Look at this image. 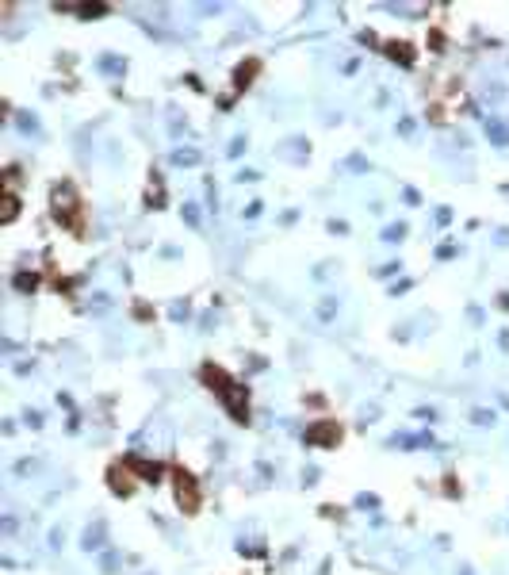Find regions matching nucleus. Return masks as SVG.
Returning a JSON list of instances; mask_svg holds the SVG:
<instances>
[{
    "label": "nucleus",
    "instance_id": "1",
    "mask_svg": "<svg viewBox=\"0 0 509 575\" xmlns=\"http://www.w3.org/2000/svg\"><path fill=\"white\" fill-rule=\"evenodd\" d=\"M203 376H207V384H218V399L226 403V407H230V414L238 418V422H249V407H245V399H241V387L234 384L230 376H226L222 368H211V364H207L203 368Z\"/></svg>",
    "mask_w": 509,
    "mask_h": 575
},
{
    "label": "nucleus",
    "instance_id": "2",
    "mask_svg": "<svg viewBox=\"0 0 509 575\" xmlns=\"http://www.w3.org/2000/svg\"><path fill=\"white\" fill-rule=\"evenodd\" d=\"M176 503L188 510V514L199 506V487H196V480H192L188 472H176Z\"/></svg>",
    "mask_w": 509,
    "mask_h": 575
},
{
    "label": "nucleus",
    "instance_id": "3",
    "mask_svg": "<svg viewBox=\"0 0 509 575\" xmlns=\"http://www.w3.org/2000/svg\"><path fill=\"white\" fill-rule=\"evenodd\" d=\"M337 437H341L337 426H314V430H306V441L310 445H333Z\"/></svg>",
    "mask_w": 509,
    "mask_h": 575
},
{
    "label": "nucleus",
    "instance_id": "4",
    "mask_svg": "<svg viewBox=\"0 0 509 575\" xmlns=\"http://www.w3.org/2000/svg\"><path fill=\"white\" fill-rule=\"evenodd\" d=\"M111 491H115V495H131L134 491V480H131V472H123V468H111Z\"/></svg>",
    "mask_w": 509,
    "mask_h": 575
},
{
    "label": "nucleus",
    "instance_id": "5",
    "mask_svg": "<svg viewBox=\"0 0 509 575\" xmlns=\"http://www.w3.org/2000/svg\"><path fill=\"white\" fill-rule=\"evenodd\" d=\"M100 537H103V525L88 529V533H84V548H100Z\"/></svg>",
    "mask_w": 509,
    "mask_h": 575
}]
</instances>
